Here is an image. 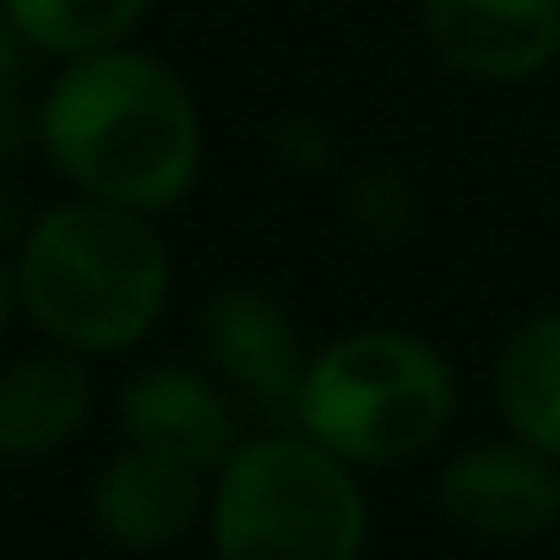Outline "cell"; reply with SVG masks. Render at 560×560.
Returning <instances> with one entry per match:
<instances>
[{
	"mask_svg": "<svg viewBox=\"0 0 560 560\" xmlns=\"http://www.w3.org/2000/svg\"><path fill=\"white\" fill-rule=\"evenodd\" d=\"M33 142L77 196L153 218L186 201L207 153L190 82L131 38L60 60L33 109Z\"/></svg>",
	"mask_w": 560,
	"mask_h": 560,
	"instance_id": "obj_1",
	"label": "cell"
},
{
	"mask_svg": "<svg viewBox=\"0 0 560 560\" xmlns=\"http://www.w3.org/2000/svg\"><path fill=\"white\" fill-rule=\"evenodd\" d=\"M11 267L22 316L49 343L88 360L137 349L175 289V261L153 212L77 190L22 229Z\"/></svg>",
	"mask_w": 560,
	"mask_h": 560,
	"instance_id": "obj_2",
	"label": "cell"
},
{
	"mask_svg": "<svg viewBox=\"0 0 560 560\" xmlns=\"http://www.w3.org/2000/svg\"><path fill=\"white\" fill-rule=\"evenodd\" d=\"M289 413L294 430H305L354 468L413 463L457 419V371L419 332H343L305 360Z\"/></svg>",
	"mask_w": 560,
	"mask_h": 560,
	"instance_id": "obj_3",
	"label": "cell"
},
{
	"mask_svg": "<svg viewBox=\"0 0 560 560\" xmlns=\"http://www.w3.org/2000/svg\"><path fill=\"white\" fill-rule=\"evenodd\" d=\"M207 545L212 560H360L371 545L360 468L305 430L250 435L212 468Z\"/></svg>",
	"mask_w": 560,
	"mask_h": 560,
	"instance_id": "obj_4",
	"label": "cell"
},
{
	"mask_svg": "<svg viewBox=\"0 0 560 560\" xmlns=\"http://www.w3.org/2000/svg\"><path fill=\"white\" fill-rule=\"evenodd\" d=\"M435 501L474 539L490 545L539 539L560 523V463L517 435L474 441L446 457Z\"/></svg>",
	"mask_w": 560,
	"mask_h": 560,
	"instance_id": "obj_5",
	"label": "cell"
},
{
	"mask_svg": "<svg viewBox=\"0 0 560 560\" xmlns=\"http://www.w3.org/2000/svg\"><path fill=\"white\" fill-rule=\"evenodd\" d=\"M430 55L490 88L534 82L560 60V0H419Z\"/></svg>",
	"mask_w": 560,
	"mask_h": 560,
	"instance_id": "obj_6",
	"label": "cell"
},
{
	"mask_svg": "<svg viewBox=\"0 0 560 560\" xmlns=\"http://www.w3.org/2000/svg\"><path fill=\"white\" fill-rule=\"evenodd\" d=\"M207 495H212V468L120 441V452L98 468L88 490V512L115 550L159 556L207 523Z\"/></svg>",
	"mask_w": 560,
	"mask_h": 560,
	"instance_id": "obj_7",
	"label": "cell"
},
{
	"mask_svg": "<svg viewBox=\"0 0 560 560\" xmlns=\"http://www.w3.org/2000/svg\"><path fill=\"white\" fill-rule=\"evenodd\" d=\"M196 338H201L207 371L223 386H234L256 402H283V408L311 360L283 300L256 283H229V289L207 294Z\"/></svg>",
	"mask_w": 560,
	"mask_h": 560,
	"instance_id": "obj_8",
	"label": "cell"
},
{
	"mask_svg": "<svg viewBox=\"0 0 560 560\" xmlns=\"http://www.w3.org/2000/svg\"><path fill=\"white\" fill-rule=\"evenodd\" d=\"M115 419H120V441L186 457L196 468H218L240 446L229 386L212 371H196V365H142V371H131L120 381Z\"/></svg>",
	"mask_w": 560,
	"mask_h": 560,
	"instance_id": "obj_9",
	"label": "cell"
},
{
	"mask_svg": "<svg viewBox=\"0 0 560 560\" xmlns=\"http://www.w3.org/2000/svg\"><path fill=\"white\" fill-rule=\"evenodd\" d=\"M98 386L88 371V354H71L60 343L16 354L0 365V463L49 457L66 441L82 435L93 419Z\"/></svg>",
	"mask_w": 560,
	"mask_h": 560,
	"instance_id": "obj_10",
	"label": "cell"
},
{
	"mask_svg": "<svg viewBox=\"0 0 560 560\" xmlns=\"http://www.w3.org/2000/svg\"><path fill=\"white\" fill-rule=\"evenodd\" d=\"M495 408L506 435L560 463V311H539L512 327L495 360Z\"/></svg>",
	"mask_w": 560,
	"mask_h": 560,
	"instance_id": "obj_11",
	"label": "cell"
},
{
	"mask_svg": "<svg viewBox=\"0 0 560 560\" xmlns=\"http://www.w3.org/2000/svg\"><path fill=\"white\" fill-rule=\"evenodd\" d=\"M153 0H5V22L33 55L77 60L109 44H126Z\"/></svg>",
	"mask_w": 560,
	"mask_h": 560,
	"instance_id": "obj_12",
	"label": "cell"
},
{
	"mask_svg": "<svg viewBox=\"0 0 560 560\" xmlns=\"http://www.w3.org/2000/svg\"><path fill=\"white\" fill-rule=\"evenodd\" d=\"M27 44H22V33L0 16V98H11V88L22 82V66H27Z\"/></svg>",
	"mask_w": 560,
	"mask_h": 560,
	"instance_id": "obj_13",
	"label": "cell"
},
{
	"mask_svg": "<svg viewBox=\"0 0 560 560\" xmlns=\"http://www.w3.org/2000/svg\"><path fill=\"white\" fill-rule=\"evenodd\" d=\"M16 311H22V300H16V267L0 256V338H5V327H11Z\"/></svg>",
	"mask_w": 560,
	"mask_h": 560,
	"instance_id": "obj_14",
	"label": "cell"
},
{
	"mask_svg": "<svg viewBox=\"0 0 560 560\" xmlns=\"http://www.w3.org/2000/svg\"><path fill=\"white\" fill-rule=\"evenodd\" d=\"M0 16H5V0H0Z\"/></svg>",
	"mask_w": 560,
	"mask_h": 560,
	"instance_id": "obj_15",
	"label": "cell"
}]
</instances>
